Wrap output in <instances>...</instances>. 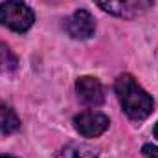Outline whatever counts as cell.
Masks as SVG:
<instances>
[{
	"instance_id": "obj_1",
	"label": "cell",
	"mask_w": 158,
	"mask_h": 158,
	"mask_svg": "<svg viewBox=\"0 0 158 158\" xmlns=\"http://www.w3.org/2000/svg\"><path fill=\"white\" fill-rule=\"evenodd\" d=\"M116 94L125 110V114L134 121H142L153 112V98L136 83V79L129 74H123L116 79Z\"/></svg>"
},
{
	"instance_id": "obj_2",
	"label": "cell",
	"mask_w": 158,
	"mask_h": 158,
	"mask_svg": "<svg viewBox=\"0 0 158 158\" xmlns=\"http://www.w3.org/2000/svg\"><path fill=\"white\" fill-rule=\"evenodd\" d=\"M35 22V15L28 4L22 0H6L0 4V24L11 31L24 33Z\"/></svg>"
},
{
	"instance_id": "obj_3",
	"label": "cell",
	"mask_w": 158,
	"mask_h": 158,
	"mask_svg": "<svg viewBox=\"0 0 158 158\" xmlns=\"http://www.w3.org/2000/svg\"><path fill=\"white\" fill-rule=\"evenodd\" d=\"M74 125L81 136L96 138V136H101L109 129V118L98 110H85L74 118Z\"/></svg>"
},
{
	"instance_id": "obj_4",
	"label": "cell",
	"mask_w": 158,
	"mask_h": 158,
	"mask_svg": "<svg viewBox=\"0 0 158 158\" xmlns=\"http://www.w3.org/2000/svg\"><path fill=\"white\" fill-rule=\"evenodd\" d=\"M103 11L114 15V17H121V19H136L140 17L149 2L143 0H94Z\"/></svg>"
},
{
	"instance_id": "obj_5",
	"label": "cell",
	"mask_w": 158,
	"mask_h": 158,
	"mask_svg": "<svg viewBox=\"0 0 158 158\" xmlns=\"http://www.w3.org/2000/svg\"><path fill=\"white\" fill-rule=\"evenodd\" d=\"M76 90H77L79 99L85 105L90 107H99L105 101V88L99 83V79L90 77V76H83L76 83Z\"/></svg>"
},
{
	"instance_id": "obj_6",
	"label": "cell",
	"mask_w": 158,
	"mask_h": 158,
	"mask_svg": "<svg viewBox=\"0 0 158 158\" xmlns=\"http://www.w3.org/2000/svg\"><path fill=\"white\" fill-rule=\"evenodd\" d=\"M64 28H66L68 35L74 39H88L96 31V22L86 9H77L72 17L66 19Z\"/></svg>"
},
{
	"instance_id": "obj_7",
	"label": "cell",
	"mask_w": 158,
	"mask_h": 158,
	"mask_svg": "<svg viewBox=\"0 0 158 158\" xmlns=\"http://www.w3.org/2000/svg\"><path fill=\"white\" fill-rule=\"evenodd\" d=\"M57 158H98V153L85 143H68L59 149Z\"/></svg>"
},
{
	"instance_id": "obj_8",
	"label": "cell",
	"mask_w": 158,
	"mask_h": 158,
	"mask_svg": "<svg viewBox=\"0 0 158 158\" xmlns=\"http://www.w3.org/2000/svg\"><path fill=\"white\" fill-rule=\"evenodd\" d=\"M19 127H20V119L17 118L13 109H9L6 103L0 101V132L11 134V132L19 131Z\"/></svg>"
},
{
	"instance_id": "obj_9",
	"label": "cell",
	"mask_w": 158,
	"mask_h": 158,
	"mask_svg": "<svg viewBox=\"0 0 158 158\" xmlns=\"http://www.w3.org/2000/svg\"><path fill=\"white\" fill-rule=\"evenodd\" d=\"M15 66H17V57L6 44L0 42V74L11 72Z\"/></svg>"
},
{
	"instance_id": "obj_10",
	"label": "cell",
	"mask_w": 158,
	"mask_h": 158,
	"mask_svg": "<svg viewBox=\"0 0 158 158\" xmlns=\"http://www.w3.org/2000/svg\"><path fill=\"white\" fill-rule=\"evenodd\" d=\"M142 153H143V158H158V147L147 143V145H143Z\"/></svg>"
},
{
	"instance_id": "obj_11",
	"label": "cell",
	"mask_w": 158,
	"mask_h": 158,
	"mask_svg": "<svg viewBox=\"0 0 158 158\" xmlns=\"http://www.w3.org/2000/svg\"><path fill=\"white\" fill-rule=\"evenodd\" d=\"M155 136H156V138H158V123H156V125H155Z\"/></svg>"
},
{
	"instance_id": "obj_12",
	"label": "cell",
	"mask_w": 158,
	"mask_h": 158,
	"mask_svg": "<svg viewBox=\"0 0 158 158\" xmlns=\"http://www.w3.org/2000/svg\"><path fill=\"white\" fill-rule=\"evenodd\" d=\"M0 158H15V156H7V155H2Z\"/></svg>"
}]
</instances>
